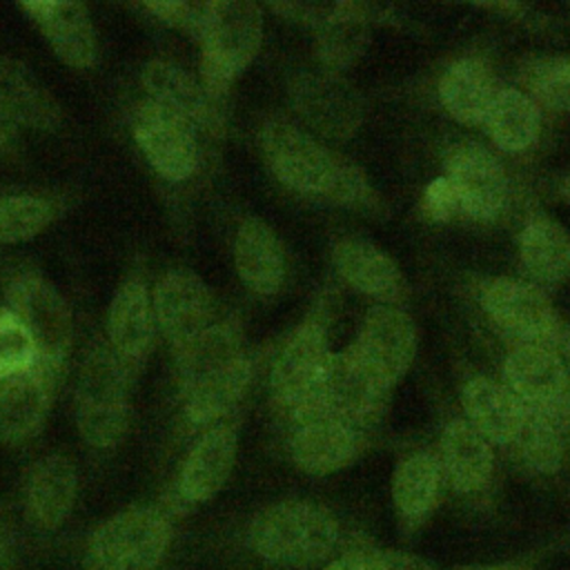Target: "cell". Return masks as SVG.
Segmentation results:
<instances>
[{
    "label": "cell",
    "mask_w": 570,
    "mask_h": 570,
    "mask_svg": "<svg viewBox=\"0 0 570 570\" xmlns=\"http://www.w3.org/2000/svg\"><path fill=\"white\" fill-rule=\"evenodd\" d=\"M521 261L537 281L566 278L570 274V234L548 218L532 220L521 236Z\"/></svg>",
    "instance_id": "32"
},
{
    "label": "cell",
    "mask_w": 570,
    "mask_h": 570,
    "mask_svg": "<svg viewBox=\"0 0 570 570\" xmlns=\"http://www.w3.org/2000/svg\"><path fill=\"white\" fill-rule=\"evenodd\" d=\"M78 494V470L60 452L38 459L24 483V517L36 532H56L71 514Z\"/></svg>",
    "instance_id": "15"
},
{
    "label": "cell",
    "mask_w": 570,
    "mask_h": 570,
    "mask_svg": "<svg viewBox=\"0 0 570 570\" xmlns=\"http://www.w3.org/2000/svg\"><path fill=\"white\" fill-rule=\"evenodd\" d=\"M468 423L488 441L508 445L514 443L523 421L525 405L503 385L490 379H472L461 394Z\"/></svg>",
    "instance_id": "22"
},
{
    "label": "cell",
    "mask_w": 570,
    "mask_h": 570,
    "mask_svg": "<svg viewBox=\"0 0 570 570\" xmlns=\"http://www.w3.org/2000/svg\"><path fill=\"white\" fill-rule=\"evenodd\" d=\"M450 570H525L521 563H476V566H456Z\"/></svg>",
    "instance_id": "45"
},
{
    "label": "cell",
    "mask_w": 570,
    "mask_h": 570,
    "mask_svg": "<svg viewBox=\"0 0 570 570\" xmlns=\"http://www.w3.org/2000/svg\"><path fill=\"white\" fill-rule=\"evenodd\" d=\"M0 570H16V539L4 523H0Z\"/></svg>",
    "instance_id": "44"
},
{
    "label": "cell",
    "mask_w": 570,
    "mask_h": 570,
    "mask_svg": "<svg viewBox=\"0 0 570 570\" xmlns=\"http://www.w3.org/2000/svg\"><path fill=\"white\" fill-rule=\"evenodd\" d=\"M439 91L445 109L465 125L483 122L494 100V87L488 69L472 58L454 62L443 73Z\"/></svg>",
    "instance_id": "29"
},
{
    "label": "cell",
    "mask_w": 570,
    "mask_h": 570,
    "mask_svg": "<svg viewBox=\"0 0 570 570\" xmlns=\"http://www.w3.org/2000/svg\"><path fill=\"white\" fill-rule=\"evenodd\" d=\"M62 372L45 363L0 379V445H22L45 425Z\"/></svg>",
    "instance_id": "12"
},
{
    "label": "cell",
    "mask_w": 570,
    "mask_h": 570,
    "mask_svg": "<svg viewBox=\"0 0 570 570\" xmlns=\"http://www.w3.org/2000/svg\"><path fill=\"white\" fill-rule=\"evenodd\" d=\"M38 363V350L18 321V316L0 305V379L31 370Z\"/></svg>",
    "instance_id": "37"
},
{
    "label": "cell",
    "mask_w": 570,
    "mask_h": 570,
    "mask_svg": "<svg viewBox=\"0 0 570 570\" xmlns=\"http://www.w3.org/2000/svg\"><path fill=\"white\" fill-rule=\"evenodd\" d=\"M22 11L36 22L53 53L73 69H89L98 58L96 31L89 11L80 2H22Z\"/></svg>",
    "instance_id": "16"
},
{
    "label": "cell",
    "mask_w": 570,
    "mask_h": 570,
    "mask_svg": "<svg viewBox=\"0 0 570 570\" xmlns=\"http://www.w3.org/2000/svg\"><path fill=\"white\" fill-rule=\"evenodd\" d=\"M441 490V468L434 456L414 452L405 456L392 476V499L401 519L419 523L425 519Z\"/></svg>",
    "instance_id": "30"
},
{
    "label": "cell",
    "mask_w": 570,
    "mask_h": 570,
    "mask_svg": "<svg viewBox=\"0 0 570 570\" xmlns=\"http://www.w3.org/2000/svg\"><path fill=\"white\" fill-rule=\"evenodd\" d=\"M568 191H570V185H568Z\"/></svg>",
    "instance_id": "46"
},
{
    "label": "cell",
    "mask_w": 570,
    "mask_h": 570,
    "mask_svg": "<svg viewBox=\"0 0 570 570\" xmlns=\"http://www.w3.org/2000/svg\"><path fill=\"white\" fill-rule=\"evenodd\" d=\"M142 7L154 13V18L187 33H194L196 38L207 11V2H145Z\"/></svg>",
    "instance_id": "39"
},
{
    "label": "cell",
    "mask_w": 570,
    "mask_h": 570,
    "mask_svg": "<svg viewBox=\"0 0 570 570\" xmlns=\"http://www.w3.org/2000/svg\"><path fill=\"white\" fill-rule=\"evenodd\" d=\"M303 100L301 111L307 120L316 122L318 129L325 134H334L336 129H350L354 127L350 114H352V100L345 87L327 80H312L307 87H303Z\"/></svg>",
    "instance_id": "35"
},
{
    "label": "cell",
    "mask_w": 570,
    "mask_h": 570,
    "mask_svg": "<svg viewBox=\"0 0 570 570\" xmlns=\"http://www.w3.org/2000/svg\"><path fill=\"white\" fill-rule=\"evenodd\" d=\"M352 347L379 374V379L392 387L407 372L414 358V325L410 316L396 307H374L365 316Z\"/></svg>",
    "instance_id": "14"
},
{
    "label": "cell",
    "mask_w": 570,
    "mask_h": 570,
    "mask_svg": "<svg viewBox=\"0 0 570 570\" xmlns=\"http://www.w3.org/2000/svg\"><path fill=\"white\" fill-rule=\"evenodd\" d=\"M0 100L20 127L53 131L62 122L53 94L27 65L7 56H0Z\"/></svg>",
    "instance_id": "23"
},
{
    "label": "cell",
    "mask_w": 570,
    "mask_h": 570,
    "mask_svg": "<svg viewBox=\"0 0 570 570\" xmlns=\"http://www.w3.org/2000/svg\"><path fill=\"white\" fill-rule=\"evenodd\" d=\"M4 298V305L29 332L38 361L62 372L73 341V323L60 292L40 274L22 272L9 281Z\"/></svg>",
    "instance_id": "6"
},
{
    "label": "cell",
    "mask_w": 570,
    "mask_h": 570,
    "mask_svg": "<svg viewBox=\"0 0 570 570\" xmlns=\"http://www.w3.org/2000/svg\"><path fill=\"white\" fill-rule=\"evenodd\" d=\"M374 561L379 570H434L425 559L410 552H396V550L374 552Z\"/></svg>",
    "instance_id": "41"
},
{
    "label": "cell",
    "mask_w": 570,
    "mask_h": 570,
    "mask_svg": "<svg viewBox=\"0 0 570 570\" xmlns=\"http://www.w3.org/2000/svg\"><path fill=\"white\" fill-rule=\"evenodd\" d=\"M490 138L505 151H521L537 140L539 109L530 96L519 89H503L494 94V100L483 120Z\"/></svg>",
    "instance_id": "31"
},
{
    "label": "cell",
    "mask_w": 570,
    "mask_h": 570,
    "mask_svg": "<svg viewBox=\"0 0 570 570\" xmlns=\"http://www.w3.org/2000/svg\"><path fill=\"white\" fill-rule=\"evenodd\" d=\"M263 151L278 180L303 194H332L343 169L327 149L285 122L263 129Z\"/></svg>",
    "instance_id": "8"
},
{
    "label": "cell",
    "mask_w": 570,
    "mask_h": 570,
    "mask_svg": "<svg viewBox=\"0 0 570 570\" xmlns=\"http://www.w3.org/2000/svg\"><path fill=\"white\" fill-rule=\"evenodd\" d=\"M508 390L537 412L557 410L568 394V374L561 358L546 345H521L505 361Z\"/></svg>",
    "instance_id": "17"
},
{
    "label": "cell",
    "mask_w": 570,
    "mask_h": 570,
    "mask_svg": "<svg viewBox=\"0 0 570 570\" xmlns=\"http://www.w3.org/2000/svg\"><path fill=\"white\" fill-rule=\"evenodd\" d=\"M240 281L256 294H274L285 278V254L276 234L258 218H247L234 240Z\"/></svg>",
    "instance_id": "24"
},
{
    "label": "cell",
    "mask_w": 570,
    "mask_h": 570,
    "mask_svg": "<svg viewBox=\"0 0 570 570\" xmlns=\"http://www.w3.org/2000/svg\"><path fill=\"white\" fill-rule=\"evenodd\" d=\"M154 307L147 281L140 272H129L118 285L107 314V345L134 379L154 343Z\"/></svg>",
    "instance_id": "13"
},
{
    "label": "cell",
    "mask_w": 570,
    "mask_h": 570,
    "mask_svg": "<svg viewBox=\"0 0 570 570\" xmlns=\"http://www.w3.org/2000/svg\"><path fill=\"white\" fill-rule=\"evenodd\" d=\"M537 98L557 109H570V60H546L528 73Z\"/></svg>",
    "instance_id": "38"
},
{
    "label": "cell",
    "mask_w": 570,
    "mask_h": 570,
    "mask_svg": "<svg viewBox=\"0 0 570 570\" xmlns=\"http://www.w3.org/2000/svg\"><path fill=\"white\" fill-rule=\"evenodd\" d=\"M338 541L336 519L307 501H281L254 517L247 543L256 557L274 566L301 568L325 559Z\"/></svg>",
    "instance_id": "2"
},
{
    "label": "cell",
    "mask_w": 570,
    "mask_h": 570,
    "mask_svg": "<svg viewBox=\"0 0 570 570\" xmlns=\"http://www.w3.org/2000/svg\"><path fill=\"white\" fill-rule=\"evenodd\" d=\"M325 570H379L374 561V552H363V550H352L345 552L327 563Z\"/></svg>",
    "instance_id": "42"
},
{
    "label": "cell",
    "mask_w": 570,
    "mask_h": 570,
    "mask_svg": "<svg viewBox=\"0 0 570 570\" xmlns=\"http://www.w3.org/2000/svg\"><path fill=\"white\" fill-rule=\"evenodd\" d=\"M142 87L145 100L158 105L167 114L185 120L194 129L209 127L214 120V100L205 94L203 85H198L187 71L167 62V60H149L142 69Z\"/></svg>",
    "instance_id": "20"
},
{
    "label": "cell",
    "mask_w": 570,
    "mask_h": 570,
    "mask_svg": "<svg viewBox=\"0 0 570 570\" xmlns=\"http://www.w3.org/2000/svg\"><path fill=\"white\" fill-rule=\"evenodd\" d=\"M461 209L459 196L448 176L434 178L423 194V214L430 220H450Z\"/></svg>",
    "instance_id": "40"
},
{
    "label": "cell",
    "mask_w": 570,
    "mask_h": 570,
    "mask_svg": "<svg viewBox=\"0 0 570 570\" xmlns=\"http://www.w3.org/2000/svg\"><path fill=\"white\" fill-rule=\"evenodd\" d=\"M131 129L147 163L165 180L180 183L196 171V129L185 120L167 114L149 100H142L134 111Z\"/></svg>",
    "instance_id": "10"
},
{
    "label": "cell",
    "mask_w": 570,
    "mask_h": 570,
    "mask_svg": "<svg viewBox=\"0 0 570 570\" xmlns=\"http://www.w3.org/2000/svg\"><path fill=\"white\" fill-rule=\"evenodd\" d=\"M292 459L309 474H330L352 463L361 450L356 428L334 419L298 423L292 436Z\"/></svg>",
    "instance_id": "21"
},
{
    "label": "cell",
    "mask_w": 570,
    "mask_h": 570,
    "mask_svg": "<svg viewBox=\"0 0 570 570\" xmlns=\"http://www.w3.org/2000/svg\"><path fill=\"white\" fill-rule=\"evenodd\" d=\"M441 463L454 490L476 492L492 474V450L468 421H452L441 434Z\"/></svg>",
    "instance_id": "26"
},
{
    "label": "cell",
    "mask_w": 570,
    "mask_h": 570,
    "mask_svg": "<svg viewBox=\"0 0 570 570\" xmlns=\"http://www.w3.org/2000/svg\"><path fill=\"white\" fill-rule=\"evenodd\" d=\"M481 303L497 325L519 338L532 341V345L554 334V312L548 298L532 285L497 278L485 285Z\"/></svg>",
    "instance_id": "18"
},
{
    "label": "cell",
    "mask_w": 570,
    "mask_h": 570,
    "mask_svg": "<svg viewBox=\"0 0 570 570\" xmlns=\"http://www.w3.org/2000/svg\"><path fill=\"white\" fill-rule=\"evenodd\" d=\"M165 503H134L96 525L80 552L85 570H160L176 528Z\"/></svg>",
    "instance_id": "1"
},
{
    "label": "cell",
    "mask_w": 570,
    "mask_h": 570,
    "mask_svg": "<svg viewBox=\"0 0 570 570\" xmlns=\"http://www.w3.org/2000/svg\"><path fill=\"white\" fill-rule=\"evenodd\" d=\"M238 436L227 423L207 428L180 463L171 492L163 499L176 514L212 501L227 483L236 461Z\"/></svg>",
    "instance_id": "7"
},
{
    "label": "cell",
    "mask_w": 570,
    "mask_h": 570,
    "mask_svg": "<svg viewBox=\"0 0 570 570\" xmlns=\"http://www.w3.org/2000/svg\"><path fill=\"white\" fill-rule=\"evenodd\" d=\"M56 218V203L38 194L0 196V243H22L38 236Z\"/></svg>",
    "instance_id": "34"
},
{
    "label": "cell",
    "mask_w": 570,
    "mask_h": 570,
    "mask_svg": "<svg viewBox=\"0 0 570 570\" xmlns=\"http://www.w3.org/2000/svg\"><path fill=\"white\" fill-rule=\"evenodd\" d=\"M176 356V376L178 394L189 392L198 383L229 367L236 358L243 356L238 334L227 323H214L196 338L174 350Z\"/></svg>",
    "instance_id": "25"
},
{
    "label": "cell",
    "mask_w": 570,
    "mask_h": 570,
    "mask_svg": "<svg viewBox=\"0 0 570 570\" xmlns=\"http://www.w3.org/2000/svg\"><path fill=\"white\" fill-rule=\"evenodd\" d=\"M18 129H20V125L16 122V118L9 114V109L0 100V154L16 145Z\"/></svg>",
    "instance_id": "43"
},
{
    "label": "cell",
    "mask_w": 570,
    "mask_h": 570,
    "mask_svg": "<svg viewBox=\"0 0 570 570\" xmlns=\"http://www.w3.org/2000/svg\"><path fill=\"white\" fill-rule=\"evenodd\" d=\"M338 274L356 289L381 301H396L403 294V276L396 263L379 247L363 240H343L334 249Z\"/></svg>",
    "instance_id": "27"
},
{
    "label": "cell",
    "mask_w": 570,
    "mask_h": 570,
    "mask_svg": "<svg viewBox=\"0 0 570 570\" xmlns=\"http://www.w3.org/2000/svg\"><path fill=\"white\" fill-rule=\"evenodd\" d=\"M252 379V365L243 354L223 372L198 383L189 392L180 394L183 419L189 428L216 425L245 394Z\"/></svg>",
    "instance_id": "28"
},
{
    "label": "cell",
    "mask_w": 570,
    "mask_h": 570,
    "mask_svg": "<svg viewBox=\"0 0 570 570\" xmlns=\"http://www.w3.org/2000/svg\"><path fill=\"white\" fill-rule=\"evenodd\" d=\"M387 392L390 385L381 381L350 345L347 350L330 356L316 394L296 423L309 419H334L352 428H361L383 412Z\"/></svg>",
    "instance_id": "5"
},
{
    "label": "cell",
    "mask_w": 570,
    "mask_h": 570,
    "mask_svg": "<svg viewBox=\"0 0 570 570\" xmlns=\"http://www.w3.org/2000/svg\"><path fill=\"white\" fill-rule=\"evenodd\" d=\"M332 352L316 321L303 323L283 345L272 370V392L283 410L298 419L312 403Z\"/></svg>",
    "instance_id": "9"
},
{
    "label": "cell",
    "mask_w": 570,
    "mask_h": 570,
    "mask_svg": "<svg viewBox=\"0 0 570 570\" xmlns=\"http://www.w3.org/2000/svg\"><path fill=\"white\" fill-rule=\"evenodd\" d=\"M367 42L365 18L358 4H336L321 20L318 53L330 67L354 62Z\"/></svg>",
    "instance_id": "33"
},
{
    "label": "cell",
    "mask_w": 570,
    "mask_h": 570,
    "mask_svg": "<svg viewBox=\"0 0 570 570\" xmlns=\"http://www.w3.org/2000/svg\"><path fill=\"white\" fill-rule=\"evenodd\" d=\"M514 443H519V450L528 465L541 472H550L561 463V439L548 412L525 407V421Z\"/></svg>",
    "instance_id": "36"
},
{
    "label": "cell",
    "mask_w": 570,
    "mask_h": 570,
    "mask_svg": "<svg viewBox=\"0 0 570 570\" xmlns=\"http://www.w3.org/2000/svg\"><path fill=\"white\" fill-rule=\"evenodd\" d=\"M448 178L459 196L461 209L470 216L488 220L501 212L508 194L505 174L483 147H456L448 158Z\"/></svg>",
    "instance_id": "19"
},
{
    "label": "cell",
    "mask_w": 570,
    "mask_h": 570,
    "mask_svg": "<svg viewBox=\"0 0 570 570\" xmlns=\"http://www.w3.org/2000/svg\"><path fill=\"white\" fill-rule=\"evenodd\" d=\"M131 376L107 343L94 345L78 372L73 410L80 439L94 450H114L129 428Z\"/></svg>",
    "instance_id": "3"
},
{
    "label": "cell",
    "mask_w": 570,
    "mask_h": 570,
    "mask_svg": "<svg viewBox=\"0 0 570 570\" xmlns=\"http://www.w3.org/2000/svg\"><path fill=\"white\" fill-rule=\"evenodd\" d=\"M263 38V16L254 2H207L198 31L200 73L205 94L216 100L254 60Z\"/></svg>",
    "instance_id": "4"
},
{
    "label": "cell",
    "mask_w": 570,
    "mask_h": 570,
    "mask_svg": "<svg viewBox=\"0 0 570 570\" xmlns=\"http://www.w3.org/2000/svg\"><path fill=\"white\" fill-rule=\"evenodd\" d=\"M151 307L156 325L174 350L214 325V296L209 287L200 276L183 267L169 269L158 278Z\"/></svg>",
    "instance_id": "11"
}]
</instances>
